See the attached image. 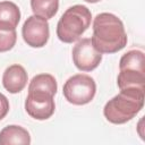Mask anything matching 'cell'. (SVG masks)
Returning <instances> with one entry per match:
<instances>
[{
    "label": "cell",
    "mask_w": 145,
    "mask_h": 145,
    "mask_svg": "<svg viewBox=\"0 0 145 145\" xmlns=\"http://www.w3.org/2000/svg\"><path fill=\"white\" fill-rule=\"evenodd\" d=\"M92 44L101 53H116L127 45V34L120 18L101 12L93 20Z\"/></svg>",
    "instance_id": "6da1fadb"
},
{
    "label": "cell",
    "mask_w": 145,
    "mask_h": 145,
    "mask_svg": "<svg viewBox=\"0 0 145 145\" xmlns=\"http://www.w3.org/2000/svg\"><path fill=\"white\" fill-rule=\"evenodd\" d=\"M145 89L137 87H127L120 89V93L109 100L104 108L105 119L114 125H121L131 120L144 106Z\"/></svg>",
    "instance_id": "7a4b0ae2"
},
{
    "label": "cell",
    "mask_w": 145,
    "mask_h": 145,
    "mask_svg": "<svg viewBox=\"0 0 145 145\" xmlns=\"http://www.w3.org/2000/svg\"><path fill=\"white\" fill-rule=\"evenodd\" d=\"M92 14L86 6L74 5L60 17L57 24V36L61 42L72 43L77 41L89 27Z\"/></svg>",
    "instance_id": "3957f363"
},
{
    "label": "cell",
    "mask_w": 145,
    "mask_h": 145,
    "mask_svg": "<svg viewBox=\"0 0 145 145\" xmlns=\"http://www.w3.org/2000/svg\"><path fill=\"white\" fill-rule=\"evenodd\" d=\"M117 84L119 89L127 87L145 89V58L142 50H129L121 57Z\"/></svg>",
    "instance_id": "277c9868"
},
{
    "label": "cell",
    "mask_w": 145,
    "mask_h": 145,
    "mask_svg": "<svg viewBox=\"0 0 145 145\" xmlns=\"http://www.w3.org/2000/svg\"><path fill=\"white\" fill-rule=\"evenodd\" d=\"M62 93L69 103L75 105H84L94 99L96 93V84L91 76L77 74L67 79L63 85Z\"/></svg>",
    "instance_id": "5b68a950"
},
{
    "label": "cell",
    "mask_w": 145,
    "mask_h": 145,
    "mask_svg": "<svg viewBox=\"0 0 145 145\" xmlns=\"http://www.w3.org/2000/svg\"><path fill=\"white\" fill-rule=\"evenodd\" d=\"M53 94L39 88L28 89V95L25 100L26 112L36 120L49 119L56 110Z\"/></svg>",
    "instance_id": "8992f818"
},
{
    "label": "cell",
    "mask_w": 145,
    "mask_h": 145,
    "mask_svg": "<svg viewBox=\"0 0 145 145\" xmlns=\"http://www.w3.org/2000/svg\"><path fill=\"white\" fill-rule=\"evenodd\" d=\"M22 35L27 45L32 48L44 46L48 43L50 36L48 20L36 15L29 16L23 25Z\"/></svg>",
    "instance_id": "52a82bcc"
},
{
    "label": "cell",
    "mask_w": 145,
    "mask_h": 145,
    "mask_svg": "<svg viewBox=\"0 0 145 145\" xmlns=\"http://www.w3.org/2000/svg\"><path fill=\"white\" fill-rule=\"evenodd\" d=\"M72 61L80 71L94 70L102 60V53L92 44L91 39H82L72 49Z\"/></svg>",
    "instance_id": "ba28073f"
},
{
    "label": "cell",
    "mask_w": 145,
    "mask_h": 145,
    "mask_svg": "<svg viewBox=\"0 0 145 145\" xmlns=\"http://www.w3.org/2000/svg\"><path fill=\"white\" fill-rule=\"evenodd\" d=\"M28 80L27 72L22 65L15 63L9 66L2 76L3 87L11 94H16L22 92Z\"/></svg>",
    "instance_id": "9c48e42d"
},
{
    "label": "cell",
    "mask_w": 145,
    "mask_h": 145,
    "mask_svg": "<svg viewBox=\"0 0 145 145\" xmlns=\"http://www.w3.org/2000/svg\"><path fill=\"white\" fill-rule=\"evenodd\" d=\"M0 144L1 145H9V144L28 145L31 144V136H29V133L22 126L9 125V126H6L0 131Z\"/></svg>",
    "instance_id": "30bf717a"
},
{
    "label": "cell",
    "mask_w": 145,
    "mask_h": 145,
    "mask_svg": "<svg viewBox=\"0 0 145 145\" xmlns=\"http://www.w3.org/2000/svg\"><path fill=\"white\" fill-rule=\"evenodd\" d=\"M20 20V10L11 1L0 2V28L16 29Z\"/></svg>",
    "instance_id": "8fae6325"
},
{
    "label": "cell",
    "mask_w": 145,
    "mask_h": 145,
    "mask_svg": "<svg viewBox=\"0 0 145 145\" xmlns=\"http://www.w3.org/2000/svg\"><path fill=\"white\" fill-rule=\"evenodd\" d=\"M31 8L34 15L45 18H52L59 9V0H31Z\"/></svg>",
    "instance_id": "7c38bea8"
},
{
    "label": "cell",
    "mask_w": 145,
    "mask_h": 145,
    "mask_svg": "<svg viewBox=\"0 0 145 145\" xmlns=\"http://www.w3.org/2000/svg\"><path fill=\"white\" fill-rule=\"evenodd\" d=\"M32 88H39V89H44L53 95H56L57 89H58V84L56 78L50 75V74H39L33 77V79L29 82L28 89Z\"/></svg>",
    "instance_id": "4fadbf2b"
},
{
    "label": "cell",
    "mask_w": 145,
    "mask_h": 145,
    "mask_svg": "<svg viewBox=\"0 0 145 145\" xmlns=\"http://www.w3.org/2000/svg\"><path fill=\"white\" fill-rule=\"evenodd\" d=\"M17 41L16 29L0 28V52H7L14 48Z\"/></svg>",
    "instance_id": "5bb4252c"
},
{
    "label": "cell",
    "mask_w": 145,
    "mask_h": 145,
    "mask_svg": "<svg viewBox=\"0 0 145 145\" xmlns=\"http://www.w3.org/2000/svg\"><path fill=\"white\" fill-rule=\"evenodd\" d=\"M9 111V101L6 95L0 93V120H2Z\"/></svg>",
    "instance_id": "9a60e30c"
},
{
    "label": "cell",
    "mask_w": 145,
    "mask_h": 145,
    "mask_svg": "<svg viewBox=\"0 0 145 145\" xmlns=\"http://www.w3.org/2000/svg\"><path fill=\"white\" fill-rule=\"evenodd\" d=\"M84 1L89 2V3H96V2H99V1H101V0H84Z\"/></svg>",
    "instance_id": "2e32d148"
}]
</instances>
